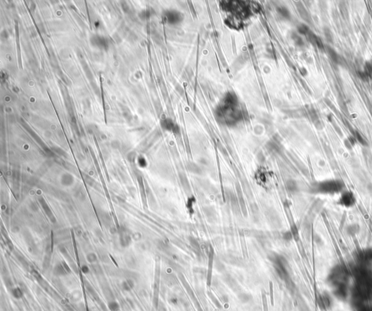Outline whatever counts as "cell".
<instances>
[{"mask_svg":"<svg viewBox=\"0 0 372 311\" xmlns=\"http://www.w3.org/2000/svg\"><path fill=\"white\" fill-rule=\"evenodd\" d=\"M216 115L218 120L224 124L233 125L240 121L243 114L236 97L231 93L225 97L217 108Z\"/></svg>","mask_w":372,"mask_h":311,"instance_id":"1","label":"cell"},{"mask_svg":"<svg viewBox=\"0 0 372 311\" xmlns=\"http://www.w3.org/2000/svg\"><path fill=\"white\" fill-rule=\"evenodd\" d=\"M307 36V39L310 41L311 43L313 44V45H316L318 48L320 49H324V46L323 42H322L321 40H320V39L319 37H318L317 36H316V34H313V33L312 32V31H309L306 34Z\"/></svg>","mask_w":372,"mask_h":311,"instance_id":"2","label":"cell"},{"mask_svg":"<svg viewBox=\"0 0 372 311\" xmlns=\"http://www.w3.org/2000/svg\"><path fill=\"white\" fill-rule=\"evenodd\" d=\"M213 249L211 250L210 255H209V270H208L207 275V284L210 286L211 282V272H212V265H213Z\"/></svg>","mask_w":372,"mask_h":311,"instance_id":"3","label":"cell"},{"mask_svg":"<svg viewBox=\"0 0 372 311\" xmlns=\"http://www.w3.org/2000/svg\"><path fill=\"white\" fill-rule=\"evenodd\" d=\"M11 295L16 299H21L23 297V292L20 287H15L11 290Z\"/></svg>","mask_w":372,"mask_h":311,"instance_id":"4","label":"cell"},{"mask_svg":"<svg viewBox=\"0 0 372 311\" xmlns=\"http://www.w3.org/2000/svg\"><path fill=\"white\" fill-rule=\"evenodd\" d=\"M107 307L109 311H121V305L117 301L112 300L108 302Z\"/></svg>","mask_w":372,"mask_h":311,"instance_id":"5","label":"cell"},{"mask_svg":"<svg viewBox=\"0 0 372 311\" xmlns=\"http://www.w3.org/2000/svg\"><path fill=\"white\" fill-rule=\"evenodd\" d=\"M328 52H329V56H330L331 60L334 63H338V55L336 52V51L334 49H332L330 47H327Z\"/></svg>","mask_w":372,"mask_h":311,"instance_id":"6","label":"cell"},{"mask_svg":"<svg viewBox=\"0 0 372 311\" xmlns=\"http://www.w3.org/2000/svg\"><path fill=\"white\" fill-rule=\"evenodd\" d=\"M121 287H122V289L124 291H126V292H130V291H131L132 289H133L134 287V283H132V281H126V282H123L122 284H121Z\"/></svg>","mask_w":372,"mask_h":311,"instance_id":"7","label":"cell"},{"mask_svg":"<svg viewBox=\"0 0 372 311\" xmlns=\"http://www.w3.org/2000/svg\"><path fill=\"white\" fill-rule=\"evenodd\" d=\"M364 72L366 73L369 79H372V63L370 62H367L366 63V68Z\"/></svg>","mask_w":372,"mask_h":311,"instance_id":"8","label":"cell"},{"mask_svg":"<svg viewBox=\"0 0 372 311\" xmlns=\"http://www.w3.org/2000/svg\"><path fill=\"white\" fill-rule=\"evenodd\" d=\"M269 291H270V303H271L272 306L274 305V292H273V284H272V281L269 282Z\"/></svg>","mask_w":372,"mask_h":311,"instance_id":"9","label":"cell"},{"mask_svg":"<svg viewBox=\"0 0 372 311\" xmlns=\"http://www.w3.org/2000/svg\"><path fill=\"white\" fill-rule=\"evenodd\" d=\"M353 198L352 197L351 195L347 194L342 197V200H343L344 204H345V205H350V204H351L353 202Z\"/></svg>","mask_w":372,"mask_h":311,"instance_id":"10","label":"cell"},{"mask_svg":"<svg viewBox=\"0 0 372 311\" xmlns=\"http://www.w3.org/2000/svg\"><path fill=\"white\" fill-rule=\"evenodd\" d=\"M324 34H325V36H326V38L327 41L329 42H330V43H332L333 37H332V34H331V31L327 28L325 29H324Z\"/></svg>","mask_w":372,"mask_h":311,"instance_id":"11","label":"cell"},{"mask_svg":"<svg viewBox=\"0 0 372 311\" xmlns=\"http://www.w3.org/2000/svg\"><path fill=\"white\" fill-rule=\"evenodd\" d=\"M262 299L263 311H268V301H267V297H266L265 293H262Z\"/></svg>","mask_w":372,"mask_h":311,"instance_id":"12","label":"cell"},{"mask_svg":"<svg viewBox=\"0 0 372 311\" xmlns=\"http://www.w3.org/2000/svg\"><path fill=\"white\" fill-rule=\"evenodd\" d=\"M209 297H211V299H212V300H213L214 302H215V303H217V307H218V308H221V305H220V303H218V301H216V300H217V299H216V298L215 297V296L213 295V294L209 293Z\"/></svg>","mask_w":372,"mask_h":311,"instance_id":"13","label":"cell"},{"mask_svg":"<svg viewBox=\"0 0 372 311\" xmlns=\"http://www.w3.org/2000/svg\"><path fill=\"white\" fill-rule=\"evenodd\" d=\"M356 137H357V139L358 140L359 142H360V143H361L362 144H365V141H364V140L362 138L361 136L359 135L358 132H356Z\"/></svg>","mask_w":372,"mask_h":311,"instance_id":"14","label":"cell"},{"mask_svg":"<svg viewBox=\"0 0 372 311\" xmlns=\"http://www.w3.org/2000/svg\"><path fill=\"white\" fill-rule=\"evenodd\" d=\"M283 237H284V238L286 239V240H289V239L292 238V234H291L289 232V233H288V232H287V233H285L284 236H283Z\"/></svg>","mask_w":372,"mask_h":311,"instance_id":"15","label":"cell"},{"mask_svg":"<svg viewBox=\"0 0 372 311\" xmlns=\"http://www.w3.org/2000/svg\"><path fill=\"white\" fill-rule=\"evenodd\" d=\"M82 270H83V272H84V273H87L88 271H89V270H88V268H86V267H85V268H83Z\"/></svg>","mask_w":372,"mask_h":311,"instance_id":"16","label":"cell"}]
</instances>
